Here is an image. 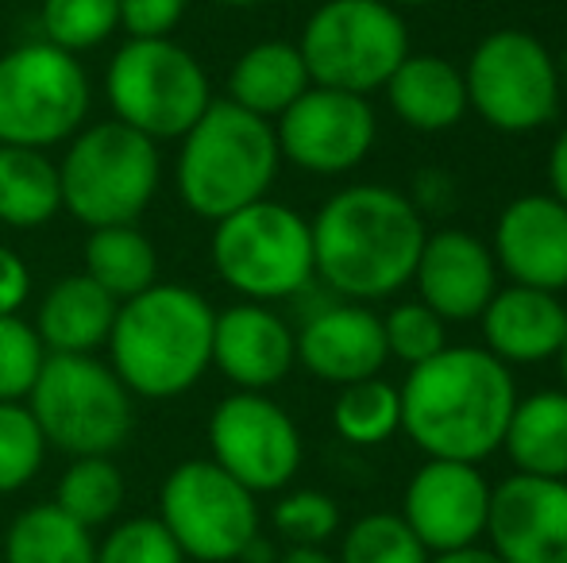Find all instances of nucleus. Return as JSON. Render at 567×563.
<instances>
[{
	"instance_id": "7c9ffc66",
	"label": "nucleus",
	"mask_w": 567,
	"mask_h": 563,
	"mask_svg": "<svg viewBox=\"0 0 567 563\" xmlns=\"http://www.w3.org/2000/svg\"><path fill=\"white\" fill-rule=\"evenodd\" d=\"M39 23L47 43L82 54L120 31V0H43Z\"/></svg>"
},
{
	"instance_id": "9b49d317",
	"label": "nucleus",
	"mask_w": 567,
	"mask_h": 563,
	"mask_svg": "<svg viewBox=\"0 0 567 563\" xmlns=\"http://www.w3.org/2000/svg\"><path fill=\"white\" fill-rule=\"evenodd\" d=\"M298 51L313 85L367 97L405 62L410 28L386 0H324L301 28Z\"/></svg>"
},
{
	"instance_id": "4be33fe9",
	"label": "nucleus",
	"mask_w": 567,
	"mask_h": 563,
	"mask_svg": "<svg viewBox=\"0 0 567 563\" xmlns=\"http://www.w3.org/2000/svg\"><path fill=\"white\" fill-rule=\"evenodd\" d=\"M120 301L90 274H66L51 282L35 313V336L47 355H97L109 344Z\"/></svg>"
},
{
	"instance_id": "72a5a7b5",
	"label": "nucleus",
	"mask_w": 567,
	"mask_h": 563,
	"mask_svg": "<svg viewBox=\"0 0 567 563\" xmlns=\"http://www.w3.org/2000/svg\"><path fill=\"white\" fill-rule=\"evenodd\" d=\"M382 332H386L390 359L405 367H417L449 347V321H441L425 301H398L382 316Z\"/></svg>"
},
{
	"instance_id": "393cba45",
	"label": "nucleus",
	"mask_w": 567,
	"mask_h": 563,
	"mask_svg": "<svg viewBox=\"0 0 567 563\" xmlns=\"http://www.w3.org/2000/svg\"><path fill=\"white\" fill-rule=\"evenodd\" d=\"M502 451L517 475L567 479V390H537L517 398Z\"/></svg>"
},
{
	"instance_id": "6e6552de",
	"label": "nucleus",
	"mask_w": 567,
	"mask_h": 563,
	"mask_svg": "<svg viewBox=\"0 0 567 563\" xmlns=\"http://www.w3.org/2000/svg\"><path fill=\"white\" fill-rule=\"evenodd\" d=\"M105 97L116 121L140 136L182 139L213 105V85L197 54L166 39H127L105 70Z\"/></svg>"
},
{
	"instance_id": "de8ad7c7",
	"label": "nucleus",
	"mask_w": 567,
	"mask_h": 563,
	"mask_svg": "<svg viewBox=\"0 0 567 563\" xmlns=\"http://www.w3.org/2000/svg\"><path fill=\"white\" fill-rule=\"evenodd\" d=\"M386 4L398 8V4H429V0H386Z\"/></svg>"
},
{
	"instance_id": "ddd939ff",
	"label": "nucleus",
	"mask_w": 567,
	"mask_h": 563,
	"mask_svg": "<svg viewBox=\"0 0 567 563\" xmlns=\"http://www.w3.org/2000/svg\"><path fill=\"white\" fill-rule=\"evenodd\" d=\"M209 451L213 463L225 467L255 498L278 494L301 467V432L267 394L236 390L213 409Z\"/></svg>"
},
{
	"instance_id": "b1692460",
	"label": "nucleus",
	"mask_w": 567,
	"mask_h": 563,
	"mask_svg": "<svg viewBox=\"0 0 567 563\" xmlns=\"http://www.w3.org/2000/svg\"><path fill=\"white\" fill-rule=\"evenodd\" d=\"M309 85L313 77L298 43H282V39L247 46L228 70V101L262 121H278Z\"/></svg>"
},
{
	"instance_id": "f257e3e1",
	"label": "nucleus",
	"mask_w": 567,
	"mask_h": 563,
	"mask_svg": "<svg viewBox=\"0 0 567 563\" xmlns=\"http://www.w3.org/2000/svg\"><path fill=\"white\" fill-rule=\"evenodd\" d=\"M402 394V432L425 459L483 463L502 451L517 406L514 371L486 347L449 344L441 355L410 367Z\"/></svg>"
},
{
	"instance_id": "1a4fd4ad",
	"label": "nucleus",
	"mask_w": 567,
	"mask_h": 563,
	"mask_svg": "<svg viewBox=\"0 0 567 563\" xmlns=\"http://www.w3.org/2000/svg\"><path fill=\"white\" fill-rule=\"evenodd\" d=\"M467 108L502 136H529L560 116V66L533 31L483 35L463 66Z\"/></svg>"
},
{
	"instance_id": "20e7f679",
	"label": "nucleus",
	"mask_w": 567,
	"mask_h": 563,
	"mask_svg": "<svg viewBox=\"0 0 567 563\" xmlns=\"http://www.w3.org/2000/svg\"><path fill=\"white\" fill-rule=\"evenodd\" d=\"M275 124L231 101H213L202 121L182 136L174 186L194 217L225 220L251 201H262L278 178Z\"/></svg>"
},
{
	"instance_id": "39448f33",
	"label": "nucleus",
	"mask_w": 567,
	"mask_h": 563,
	"mask_svg": "<svg viewBox=\"0 0 567 563\" xmlns=\"http://www.w3.org/2000/svg\"><path fill=\"white\" fill-rule=\"evenodd\" d=\"M158 143L120 121L85 124L59 163L62 209L85 228L135 225L158 194Z\"/></svg>"
},
{
	"instance_id": "dca6fc26",
	"label": "nucleus",
	"mask_w": 567,
	"mask_h": 563,
	"mask_svg": "<svg viewBox=\"0 0 567 563\" xmlns=\"http://www.w3.org/2000/svg\"><path fill=\"white\" fill-rule=\"evenodd\" d=\"M486 549L502 563H567V479H502L491 490Z\"/></svg>"
},
{
	"instance_id": "473e14b6",
	"label": "nucleus",
	"mask_w": 567,
	"mask_h": 563,
	"mask_svg": "<svg viewBox=\"0 0 567 563\" xmlns=\"http://www.w3.org/2000/svg\"><path fill=\"white\" fill-rule=\"evenodd\" d=\"M47 440L28 402H0V494L23 490L39 475Z\"/></svg>"
},
{
	"instance_id": "a211bd4d",
	"label": "nucleus",
	"mask_w": 567,
	"mask_h": 563,
	"mask_svg": "<svg viewBox=\"0 0 567 563\" xmlns=\"http://www.w3.org/2000/svg\"><path fill=\"white\" fill-rule=\"evenodd\" d=\"M494 263L517 285L567 290V205L553 194L514 197L494 220Z\"/></svg>"
},
{
	"instance_id": "412c9836",
	"label": "nucleus",
	"mask_w": 567,
	"mask_h": 563,
	"mask_svg": "<svg viewBox=\"0 0 567 563\" xmlns=\"http://www.w3.org/2000/svg\"><path fill=\"white\" fill-rule=\"evenodd\" d=\"M478 321H483V347L506 367H533L564 352L567 305L560 293L517 282L498 285Z\"/></svg>"
},
{
	"instance_id": "f03ea898",
	"label": "nucleus",
	"mask_w": 567,
	"mask_h": 563,
	"mask_svg": "<svg viewBox=\"0 0 567 563\" xmlns=\"http://www.w3.org/2000/svg\"><path fill=\"white\" fill-rule=\"evenodd\" d=\"M317 282L343 301H382L413 282L429 220L402 189L348 186L321 205L313 220Z\"/></svg>"
},
{
	"instance_id": "c85d7f7f",
	"label": "nucleus",
	"mask_w": 567,
	"mask_h": 563,
	"mask_svg": "<svg viewBox=\"0 0 567 563\" xmlns=\"http://www.w3.org/2000/svg\"><path fill=\"white\" fill-rule=\"evenodd\" d=\"M332 428L355 448H379L402 432V394L382 375L340 386L332 402Z\"/></svg>"
},
{
	"instance_id": "9d476101",
	"label": "nucleus",
	"mask_w": 567,
	"mask_h": 563,
	"mask_svg": "<svg viewBox=\"0 0 567 563\" xmlns=\"http://www.w3.org/2000/svg\"><path fill=\"white\" fill-rule=\"evenodd\" d=\"M93 90L78 54L23 43L0 54V143L51 150L70 143L90 121Z\"/></svg>"
},
{
	"instance_id": "c9c22d12",
	"label": "nucleus",
	"mask_w": 567,
	"mask_h": 563,
	"mask_svg": "<svg viewBox=\"0 0 567 563\" xmlns=\"http://www.w3.org/2000/svg\"><path fill=\"white\" fill-rule=\"evenodd\" d=\"M278 536L286 544H329L340 533V505L324 490H290L270 510Z\"/></svg>"
},
{
	"instance_id": "cd10ccee",
	"label": "nucleus",
	"mask_w": 567,
	"mask_h": 563,
	"mask_svg": "<svg viewBox=\"0 0 567 563\" xmlns=\"http://www.w3.org/2000/svg\"><path fill=\"white\" fill-rule=\"evenodd\" d=\"M4 563H97V541L54 502L28 505L8 529Z\"/></svg>"
},
{
	"instance_id": "c756f323",
	"label": "nucleus",
	"mask_w": 567,
	"mask_h": 563,
	"mask_svg": "<svg viewBox=\"0 0 567 563\" xmlns=\"http://www.w3.org/2000/svg\"><path fill=\"white\" fill-rule=\"evenodd\" d=\"M124 475L113 456H78L54 487V505L85 529L109 525L124 505Z\"/></svg>"
},
{
	"instance_id": "a18cd8bd",
	"label": "nucleus",
	"mask_w": 567,
	"mask_h": 563,
	"mask_svg": "<svg viewBox=\"0 0 567 563\" xmlns=\"http://www.w3.org/2000/svg\"><path fill=\"white\" fill-rule=\"evenodd\" d=\"M213 4H220V8H255V4H262V0H213Z\"/></svg>"
},
{
	"instance_id": "4c0bfd02",
	"label": "nucleus",
	"mask_w": 567,
	"mask_h": 563,
	"mask_svg": "<svg viewBox=\"0 0 567 563\" xmlns=\"http://www.w3.org/2000/svg\"><path fill=\"white\" fill-rule=\"evenodd\" d=\"M189 0H120V28L127 39H166L186 15Z\"/></svg>"
},
{
	"instance_id": "5701e85b",
	"label": "nucleus",
	"mask_w": 567,
	"mask_h": 563,
	"mask_svg": "<svg viewBox=\"0 0 567 563\" xmlns=\"http://www.w3.org/2000/svg\"><path fill=\"white\" fill-rule=\"evenodd\" d=\"M390 108L413 132H449L467 116V85L463 70L444 54H405L402 66L382 85Z\"/></svg>"
},
{
	"instance_id": "2eb2a0df",
	"label": "nucleus",
	"mask_w": 567,
	"mask_h": 563,
	"mask_svg": "<svg viewBox=\"0 0 567 563\" xmlns=\"http://www.w3.org/2000/svg\"><path fill=\"white\" fill-rule=\"evenodd\" d=\"M491 482L478 463L425 459L405 482L402 521L413 529L429 556L483 544L491 518Z\"/></svg>"
},
{
	"instance_id": "f3484780",
	"label": "nucleus",
	"mask_w": 567,
	"mask_h": 563,
	"mask_svg": "<svg viewBox=\"0 0 567 563\" xmlns=\"http://www.w3.org/2000/svg\"><path fill=\"white\" fill-rule=\"evenodd\" d=\"M498 263H494L491 243L463 228H436L425 236L413 285L417 301H425L441 321L467 324L478 321L491 298L498 293Z\"/></svg>"
},
{
	"instance_id": "f8f14e48",
	"label": "nucleus",
	"mask_w": 567,
	"mask_h": 563,
	"mask_svg": "<svg viewBox=\"0 0 567 563\" xmlns=\"http://www.w3.org/2000/svg\"><path fill=\"white\" fill-rule=\"evenodd\" d=\"M158 521L186 560L231 563L259 536V502L213 459H186L166 475Z\"/></svg>"
},
{
	"instance_id": "e433bc0d",
	"label": "nucleus",
	"mask_w": 567,
	"mask_h": 563,
	"mask_svg": "<svg viewBox=\"0 0 567 563\" xmlns=\"http://www.w3.org/2000/svg\"><path fill=\"white\" fill-rule=\"evenodd\" d=\"M97 563H186V552L158 518H127L97 544Z\"/></svg>"
},
{
	"instance_id": "ea45409f",
	"label": "nucleus",
	"mask_w": 567,
	"mask_h": 563,
	"mask_svg": "<svg viewBox=\"0 0 567 563\" xmlns=\"http://www.w3.org/2000/svg\"><path fill=\"white\" fill-rule=\"evenodd\" d=\"M31 298V271L12 248L0 243V316L20 313Z\"/></svg>"
},
{
	"instance_id": "58836bf2",
	"label": "nucleus",
	"mask_w": 567,
	"mask_h": 563,
	"mask_svg": "<svg viewBox=\"0 0 567 563\" xmlns=\"http://www.w3.org/2000/svg\"><path fill=\"white\" fill-rule=\"evenodd\" d=\"M413 201V209L421 217H444L460 205V194H455V178L444 170H417L413 174V194H405Z\"/></svg>"
},
{
	"instance_id": "79ce46f5",
	"label": "nucleus",
	"mask_w": 567,
	"mask_h": 563,
	"mask_svg": "<svg viewBox=\"0 0 567 563\" xmlns=\"http://www.w3.org/2000/svg\"><path fill=\"white\" fill-rule=\"evenodd\" d=\"M275 563H337V556L321 544H290Z\"/></svg>"
},
{
	"instance_id": "aec40b11",
	"label": "nucleus",
	"mask_w": 567,
	"mask_h": 563,
	"mask_svg": "<svg viewBox=\"0 0 567 563\" xmlns=\"http://www.w3.org/2000/svg\"><path fill=\"white\" fill-rule=\"evenodd\" d=\"M390 352L382 316L363 301H329L321 313L306 316L298 332V363L313 378L348 386L382 375Z\"/></svg>"
},
{
	"instance_id": "7ed1b4c3",
	"label": "nucleus",
	"mask_w": 567,
	"mask_h": 563,
	"mask_svg": "<svg viewBox=\"0 0 567 563\" xmlns=\"http://www.w3.org/2000/svg\"><path fill=\"white\" fill-rule=\"evenodd\" d=\"M213 324L217 309L205 301V293L178 282H155L151 290L120 301L105 344L109 367L132 398H178L213 367Z\"/></svg>"
},
{
	"instance_id": "2f4dec72",
	"label": "nucleus",
	"mask_w": 567,
	"mask_h": 563,
	"mask_svg": "<svg viewBox=\"0 0 567 563\" xmlns=\"http://www.w3.org/2000/svg\"><path fill=\"white\" fill-rule=\"evenodd\" d=\"M433 556L413 536L402 513H363L343 529L337 563H429Z\"/></svg>"
},
{
	"instance_id": "423d86ee",
	"label": "nucleus",
	"mask_w": 567,
	"mask_h": 563,
	"mask_svg": "<svg viewBox=\"0 0 567 563\" xmlns=\"http://www.w3.org/2000/svg\"><path fill=\"white\" fill-rule=\"evenodd\" d=\"M213 267L244 301H290L317 282L313 228L282 201H251L213 228Z\"/></svg>"
},
{
	"instance_id": "37998d69",
	"label": "nucleus",
	"mask_w": 567,
	"mask_h": 563,
	"mask_svg": "<svg viewBox=\"0 0 567 563\" xmlns=\"http://www.w3.org/2000/svg\"><path fill=\"white\" fill-rule=\"evenodd\" d=\"M429 563H502L494 556L486 544H471V549H460V552H444V556H433Z\"/></svg>"
},
{
	"instance_id": "6ab92c4d",
	"label": "nucleus",
	"mask_w": 567,
	"mask_h": 563,
	"mask_svg": "<svg viewBox=\"0 0 567 563\" xmlns=\"http://www.w3.org/2000/svg\"><path fill=\"white\" fill-rule=\"evenodd\" d=\"M298 363V332L262 301H239L217 313L213 324V367L236 390L267 394Z\"/></svg>"
},
{
	"instance_id": "a19ab883",
	"label": "nucleus",
	"mask_w": 567,
	"mask_h": 563,
	"mask_svg": "<svg viewBox=\"0 0 567 563\" xmlns=\"http://www.w3.org/2000/svg\"><path fill=\"white\" fill-rule=\"evenodd\" d=\"M548 194L567 205V128L553 139V150H548Z\"/></svg>"
},
{
	"instance_id": "c03bdc74",
	"label": "nucleus",
	"mask_w": 567,
	"mask_h": 563,
	"mask_svg": "<svg viewBox=\"0 0 567 563\" xmlns=\"http://www.w3.org/2000/svg\"><path fill=\"white\" fill-rule=\"evenodd\" d=\"M239 560H244V563H275L278 556H275V549H270V544L262 541V536H255V541L247 544L244 556H239Z\"/></svg>"
},
{
	"instance_id": "4468645a",
	"label": "nucleus",
	"mask_w": 567,
	"mask_h": 563,
	"mask_svg": "<svg viewBox=\"0 0 567 563\" xmlns=\"http://www.w3.org/2000/svg\"><path fill=\"white\" fill-rule=\"evenodd\" d=\"M278 155L306 174L337 178L371 155L379 139V116L359 93L309 85L275 124Z\"/></svg>"
},
{
	"instance_id": "a878e982",
	"label": "nucleus",
	"mask_w": 567,
	"mask_h": 563,
	"mask_svg": "<svg viewBox=\"0 0 567 563\" xmlns=\"http://www.w3.org/2000/svg\"><path fill=\"white\" fill-rule=\"evenodd\" d=\"M62 212L59 163L47 150L0 143V225L43 228Z\"/></svg>"
},
{
	"instance_id": "49530a36",
	"label": "nucleus",
	"mask_w": 567,
	"mask_h": 563,
	"mask_svg": "<svg viewBox=\"0 0 567 563\" xmlns=\"http://www.w3.org/2000/svg\"><path fill=\"white\" fill-rule=\"evenodd\" d=\"M556 359H560V375H564V390H567V340H564V352L556 355Z\"/></svg>"
},
{
	"instance_id": "bb28decb",
	"label": "nucleus",
	"mask_w": 567,
	"mask_h": 563,
	"mask_svg": "<svg viewBox=\"0 0 567 563\" xmlns=\"http://www.w3.org/2000/svg\"><path fill=\"white\" fill-rule=\"evenodd\" d=\"M85 274L116 301L151 290L158 282V251L135 225L90 228L85 240Z\"/></svg>"
},
{
	"instance_id": "f704fd0d",
	"label": "nucleus",
	"mask_w": 567,
	"mask_h": 563,
	"mask_svg": "<svg viewBox=\"0 0 567 563\" xmlns=\"http://www.w3.org/2000/svg\"><path fill=\"white\" fill-rule=\"evenodd\" d=\"M43 363L47 347L35 336V324L20 313L0 316V402H28Z\"/></svg>"
},
{
	"instance_id": "0eeeda50",
	"label": "nucleus",
	"mask_w": 567,
	"mask_h": 563,
	"mask_svg": "<svg viewBox=\"0 0 567 563\" xmlns=\"http://www.w3.org/2000/svg\"><path fill=\"white\" fill-rule=\"evenodd\" d=\"M28 409L47 448L78 456H113L132 436V390L97 355H47Z\"/></svg>"
}]
</instances>
